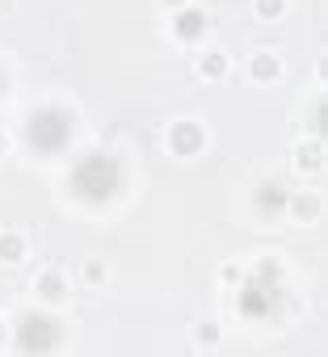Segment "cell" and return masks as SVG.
<instances>
[{
  "label": "cell",
  "mask_w": 328,
  "mask_h": 357,
  "mask_svg": "<svg viewBox=\"0 0 328 357\" xmlns=\"http://www.w3.org/2000/svg\"><path fill=\"white\" fill-rule=\"evenodd\" d=\"M295 211H299V215H315L320 206H315V198H299V202H295Z\"/></svg>",
  "instance_id": "9a60e30c"
},
{
  "label": "cell",
  "mask_w": 328,
  "mask_h": 357,
  "mask_svg": "<svg viewBox=\"0 0 328 357\" xmlns=\"http://www.w3.org/2000/svg\"><path fill=\"white\" fill-rule=\"evenodd\" d=\"M269 303H274V286H248L244 294H240V311L244 315H265L269 311Z\"/></svg>",
  "instance_id": "277c9868"
},
{
  "label": "cell",
  "mask_w": 328,
  "mask_h": 357,
  "mask_svg": "<svg viewBox=\"0 0 328 357\" xmlns=\"http://www.w3.org/2000/svg\"><path fill=\"white\" fill-rule=\"evenodd\" d=\"M118 181H122V168H118V160H114V155H105V151L84 155V160L76 164V172H72L76 194H80V198H93V202L110 198V194L118 190Z\"/></svg>",
  "instance_id": "6da1fadb"
},
{
  "label": "cell",
  "mask_w": 328,
  "mask_h": 357,
  "mask_svg": "<svg viewBox=\"0 0 328 357\" xmlns=\"http://www.w3.org/2000/svg\"><path fill=\"white\" fill-rule=\"evenodd\" d=\"M198 344H219V328H198Z\"/></svg>",
  "instance_id": "5bb4252c"
},
{
  "label": "cell",
  "mask_w": 328,
  "mask_h": 357,
  "mask_svg": "<svg viewBox=\"0 0 328 357\" xmlns=\"http://www.w3.org/2000/svg\"><path fill=\"white\" fill-rule=\"evenodd\" d=\"M59 344V328H55V319L51 315H22V324H17V349L22 353H34V349H55Z\"/></svg>",
  "instance_id": "7a4b0ae2"
},
{
  "label": "cell",
  "mask_w": 328,
  "mask_h": 357,
  "mask_svg": "<svg viewBox=\"0 0 328 357\" xmlns=\"http://www.w3.org/2000/svg\"><path fill=\"white\" fill-rule=\"evenodd\" d=\"M282 9H286L282 0H257V13H261L265 22H269V17H282Z\"/></svg>",
  "instance_id": "7c38bea8"
},
{
  "label": "cell",
  "mask_w": 328,
  "mask_h": 357,
  "mask_svg": "<svg viewBox=\"0 0 328 357\" xmlns=\"http://www.w3.org/2000/svg\"><path fill=\"white\" fill-rule=\"evenodd\" d=\"M34 290H38L47 303H55V298H64V290H68V286H64V278H59V273H43V278L34 282Z\"/></svg>",
  "instance_id": "ba28073f"
},
{
  "label": "cell",
  "mask_w": 328,
  "mask_h": 357,
  "mask_svg": "<svg viewBox=\"0 0 328 357\" xmlns=\"http://www.w3.org/2000/svg\"><path fill=\"white\" fill-rule=\"evenodd\" d=\"M198 72H202L207 80H219V76L228 72V59H223L219 51H207V55H202V63H198Z\"/></svg>",
  "instance_id": "9c48e42d"
},
{
  "label": "cell",
  "mask_w": 328,
  "mask_h": 357,
  "mask_svg": "<svg viewBox=\"0 0 328 357\" xmlns=\"http://www.w3.org/2000/svg\"><path fill=\"white\" fill-rule=\"evenodd\" d=\"M26 257V240L17 231H0V261H22Z\"/></svg>",
  "instance_id": "52a82bcc"
},
{
  "label": "cell",
  "mask_w": 328,
  "mask_h": 357,
  "mask_svg": "<svg viewBox=\"0 0 328 357\" xmlns=\"http://www.w3.org/2000/svg\"><path fill=\"white\" fill-rule=\"evenodd\" d=\"M68 130H72V118H68L64 109H43V114L30 118V139H34L38 147H47V151L64 147Z\"/></svg>",
  "instance_id": "3957f363"
},
{
  "label": "cell",
  "mask_w": 328,
  "mask_h": 357,
  "mask_svg": "<svg viewBox=\"0 0 328 357\" xmlns=\"http://www.w3.org/2000/svg\"><path fill=\"white\" fill-rule=\"evenodd\" d=\"M278 72H282V63H278L274 55H265V51L253 55V76H257V80H274Z\"/></svg>",
  "instance_id": "30bf717a"
},
{
  "label": "cell",
  "mask_w": 328,
  "mask_h": 357,
  "mask_svg": "<svg viewBox=\"0 0 328 357\" xmlns=\"http://www.w3.org/2000/svg\"><path fill=\"white\" fill-rule=\"evenodd\" d=\"M198 143H202V130L194 122H173V130H169V147L173 151H198Z\"/></svg>",
  "instance_id": "8992f818"
},
{
  "label": "cell",
  "mask_w": 328,
  "mask_h": 357,
  "mask_svg": "<svg viewBox=\"0 0 328 357\" xmlns=\"http://www.w3.org/2000/svg\"><path fill=\"white\" fill-rule=\"evenodd\" d=\"M173 30H177L186 43H194V38H202V34H207V17H202L198 9H181V13L173 17Z\"/></svg>",
  "instance_id": "5b68a950"
},
{
  "label": "cell",
  "mask_w": 328,
  "mask_h": 357,
  "mask_svg": "<svg viewBox=\"0 0 328 357\" xmlns=\"http://www.w3.org/2000/svg\"><path fill=\"white\" fill-rule=\"evenodd\" d=\"M0 340H5V324H0Z\"/></svg>",
  "instance_id": "2e32d148"
},
{
  "label": "cell",
  "mask_w": 328,
  "mask_h": 357,
  "mask_svg": "<svg viewBox=\"0 0 328 357\" xmlns=\"http://www.w3.org/2000/svg\"><path fill=\"white\" fill-rule=\"evenodd\" d=\"M257 206H261V211H269V206H274V211H282V206H286V194H282L278 185H265V190L257 194Z\"/></svg>",
  "instance_id": "8fae6325"
},
{
  "label": "cell",
  "mask_w": 328,
  "mask_h": 357,
  "mask_svg": "<svg viewBox=\"0 0 328 357\" xmlns=\"http://www.w3.org/2000/svg\"><path fill=\"white\" fill-rule=\"evenodd\" d=\"M84 278H89V282H101V278H105V265H101V261H89V265H84Z\"/></svg>",
  "instance_id": "4fadbf2b"
}]
</instances>
